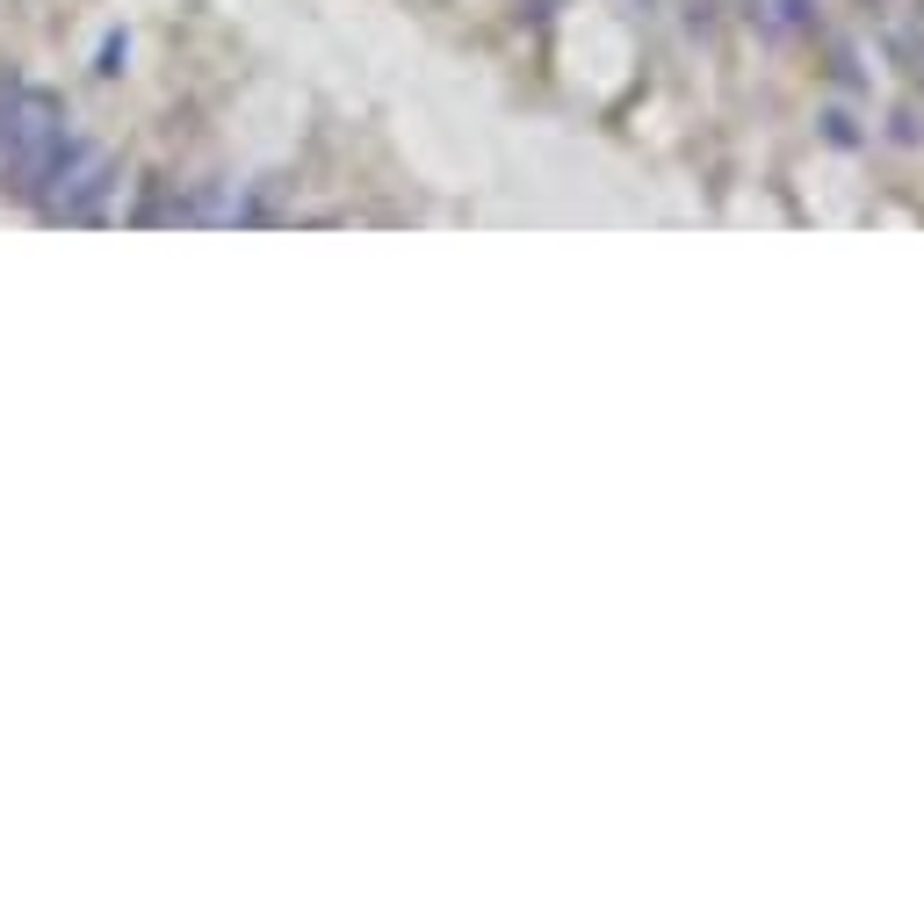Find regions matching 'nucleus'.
I'll return each mask as SVG.
<instances>
[{"instance_id": "nucleus-3", "label": "nucleus", "mask_w": 924, "mask_h": 917, "mask_svg": "<svg viewBox=\"0 0 924 917\" xmlns=\"http://www.w3.org/2000/svg\"><path fill=\"white\" fill-rule=\"evenodd\" d=\"M8 102H15V72L0 66V109H8Z\"/></svg>"}, {"instance_id": "nucleus-2", "label": "nucleus", "mask_w": 924, "mask_h": 917, "mask_svg": "<svg viewBox=\"0 0 924 917\" xmlns=\"http://www.w3.org/2000/svg\"><path fill=\"white\" fill-rule=\"evenodd\" d=\"M109 195H116V159L102 152V145H66V159L52 167V181L36 189V210L52 217V225H94L109 210Z\"/></svg>"}, {"instance_id": "nucleus-1", "label": "nucleus", "mask_w": 924, "mask_h": 917, "mask_svg": "<svg viewBox=\"0 0 924 917\" xmlns=\"http://www.w3.org/2000/svg\"><path fill=\"white\" fill-rule=\"evenodd\" d=\"M66 145H72L66 102L44 94V87H15V102L0 109V195L36 203V189L52 181V167L66 159Z\"/></svg>"}]
</instances>
